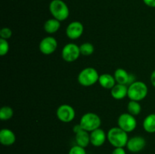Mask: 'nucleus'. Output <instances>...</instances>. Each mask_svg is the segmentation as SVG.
<instances>
[{"label":"nucleus","instance_id":"nucleus-1","mask_svg":"<svg viewBox=\"0 0 155 154\" xmlns=\"http://www.w3.org/2000/svg\"><path fill=\"white\" fill-rule=\"evenodd\" d=\"M107 139L114 147H124L129 140L128 133L119 127H114L108 131Z\"/></svg>","mask_w":155,"mask_h":154},{"label":"nucleus","instance_id":"nucleus-2","mask_svg":"<svg viewBox=\"0 0 155 154\" xmlns=\"http://www.w3.org/2000/svg\"><path fill=\"white\" fill-rule=\"evenodd\" d=\"M48 8L53 18L58 20L61 22L67 20L69 17V8L63 0H52L50 2Z\"/></svg>","mask_w":155,"mask_h":154},{"label":"nucleus","instance_id":"nucleus-3","mask_svg":"<svg viewBox=\"0 0 155 154\" xmlns=\"http://www.w3.org/2000/svg\"><path fill=\"white\" fill-rule=\"evenodd\" d=\"M148 92V86L145 82L136 81L129 85L127 97L130 101H140L146 98Z\"/></svg>","mask_w":155,"mask_h":154},{"label":"nucleus","instance_id":"nucleus-4","mask_svg":"<svg viewBox=\"0 0 155 154\" xmlns=\"http://www.w3.org/2000/svg\"><path fill=\"white\" fill-rule=\"evenodd\" d=\"M99 75L98 71L95 68L86 67L80 71L77 77V80L81 85L89 87L98 82Z\"/></svg>","mask_w":155,"mask_h":154},{"label":"nucleus","instance_id":"nucleus-5","mask_svg":"<svg viewBox=\"0 0 155 154\" xmlns=\"http://www.w3.org/2000/svg\"><path fill=\"white\" fill-rule=\"evenodd\" d=\"M80 125L83 129L91 132L94 130L99 128L101 125V118L94 113H86L81 117Z\"/></svg>","mask_w":155,"mask_h":154},{"label":"nucleus","instance_id":"nucleus-6","mask_svg":"<svg viewBox=\"0 0 155 154\" xmlns=\"http://www.w3.org/2000/svg\"><path fill=\"white\" fill-rule=\"evenodd\" d=\"M81 55L80 46L75 43H68L63 47L61 51V57L64 61L71 63L76 61Z\"/></svg>","mask_w":155,"mask_h":154},{"label":"nucleus","instance_id":"nucleus-7","mask_svg":"<svg viewBox=\"0 0 155 154\" xmlns=\"http://www.w3.org/2000/svg\"><path fill=\"white\" fill-rule=\"evenodd\" d=\"M117 125L121 129L125 131L126 132L130 133L136 129L137 126V121L134 116L129 113H124L118 117Z\"/></svg>","mask_w":155,"mask_h":154},{"label":"nucleus","instance_id":"nucleus-8","mask_svg":"<svg viewBox=\"0 0 155 154\" xmlns=\"http://www.w3.org/2000/svg\"><path fill=\"white\" fill-rule=\"evenodd\" d=\"M56 116L61 122L64 123H69L72 122L76 116L75 110L74 107L69 104L60 105L56 111Z\"/></svg>","mask_w":155,"mask_h":154},{"label":"nucleus","instance_id":"nucleus-9","mask_svg":"<svg viewBox=\"0 0 155 154\" xmlns=\"http://www.w3.org/2000/svg\"><path fill=\"white\" fill-rule=\"evenodd\" d=\"M58 48V42L53 36H46L39 42V48L42 54L50 55L56 51Z\"/></svg>","mask_w":155,"mask_h":154},{"label":"nucleus","instance_id":"nucleus-10","mask_svg":"<svg viewBox=\"0 0 155 154\" xmlns=\"http://www.w3.org/2000/svg\"><path fill=\"white\" fill-rule=\"evenodd\" d=\"M84 31V27L80 21H73L70 23L66 29V35L70 39L75 40L81 37Z\"/></svg>","mask_w":155,"mask_h":154},{"label":"nucleus","instance_id":"nucleus-11","mask_svg":"<svg viewBox=\"0 0 155 154\" xmlns=\"http://www.w3.org/2000/svg\"><path fill=\"white\" fill-rule=\"evenodd\" d=\"M146 146V140L142 136H135L129 139L127 148L130 152L137 153L142 151Z\"/></svg>","mask_w":155,"mask_h":154},{"label":"nucleus","instance_id":"nucleus-12","mask_svg":"<svg viewBox=\"0 0 155 154\" xmlns=\"http://www.w3.org/2000/svg\"><path fill=\"white\" fill-rule=\"evenodd\" d=\"M116 82L121 85H130L136 82L135 77L133 74H130L126 69L123 68H118L114 73Z\"/></svg>","mask_w":155,"mask_h":154},{"label":"nucleus","instance_id":"nucleus-13","mask_svg":"<svg viewBox=\"0 0 155 154\" xmlns=\"http://www.w3.org/2000/svg\"><path fill=\"white\" fill-rule=\"evenodd\" d=\"M107 140V134L101 128H97L90 132V143L95 147L101 146Z\"/></svg>","mask_w":155,"mask_h":154},{"label":"nucleus","instance_id":"nucleus-14","mask_svg":"<svg viewBox=\"0 0 155 154\" xmlns=\"http://www.w3.org/2000/svg\"><path fill=\"white\" fill-rule=\"evenodd\" d=\"M16 141V136L12 130L2 128L0 131V143L2 145L9 146L13 145Z\"/></svg>","mask_w":155,"mask_h":154},{"label":"nucleus","instance_id":"nucleus-15","mask_svg":"<svg viewBox=\"0 0 155 154\" xmlns=\"http://www.w3.org/2000/svg\"><path fill=\"white\" fill-rule=\"evenodd\" d=\"M128 94V87L127 85H121L117 83L111 89L110 95L112 98L115 100H122L127 96Z\"/></svg>","mask_w":155,"mask_h":154},{"label":"nucleus","instance_id":"nucleus-16","mask_svg":"<svg viewBox=\"0 0 155 154\" xmlns=\"http://www.w3.org/2000/svg\"><path fill=\"white\" fill-rule=\"evenodd\" d=\"M75 141L77 145L84 148L87 147L90 143V134L86 130H81L75 134Z\"/></svg>","mask_w":155,"mask_h":154},{"label":"nucleus","instance_id":"nucleus-17","mask_svg":"<svg viewBox=\"0 0 155 154\" xmlns=\"http://www.w3.org/2000/svg\"><path fill=\"white\" fill-rule=\"evenodd\" d=\"M98 83L105 89H111L116 85V80L114 75L108 73H104L99 75Z\"/></svg>","mask_w":155,"mask_h":154},{"label":"nucleus","instance_id":"nucleus-18","mask_svg":"<svg viewBox=\"0 0 155 154\" xmlns=\"http://www.w3.org/2000/svg\"><path fill=\"white\" fill-rule=\"evenodd\" d=\"M61 27V21L55 18H51L47 20L44 24V30L47 33L53 34L59 30Z\"/></svg>","mask_w":155,"mask_h":154},{"label":"nucleus","instance_id":"nucleus-19","mask_svg":"<svg viewBox=\"0 0 155 154\" xmlns=\"http://www.w3.org/2000/svg\"><path fill=\"white\" fill-rule=\"evenodd\" d=\"M143 128L148 133H155V113L148 115L143 121Z\"/></svg>","mask_w":155,"mask_h":154},{"label":"nucleus","instance_id":"nucleus-20","mask_svg":"<svg viewBox=\"0 0 155 154\" xmlns=\"http://www.w3.org/2000/svg\"><path fill=\"white\" fill-rule=\"evenodd\" d=\"M127 110H128V113L133 116H138L140 114L142 111L141 104H139V101H130L127 104Z\"/></svg>","mask_w":155,"mask_h":154},{"label":"nucleus","instance_id":"nucleus-21","mask_svg":"<svg viewBox=\"0 0 155 154\" xmlns=\"http://www.w3.org/2000/svg\"><path fill=\"white\" fill-rule=\"evenodd\" d=\"M14 116V110L8 106H4L0 110V119L2 121H7L12 119Z\"/></svg>","mask_w":155,"mask_h":154},{"label":"nucleus","instance_id":"nucleus-22","mask_svg":"<svg viewBox=\"0 0 155 154\" xmlns=\"http://www.w3.org/2000/svg\"><path fill=\"white\" fill-rule=\"evenodd\" d=\"M80 50L82 55L89 56L93 54L95 48H94V45L90 42H85L80 45Z\"/></svg>","mask_w":155,"mask_h":154},{"label":"nucleus","instance_id":"nucleus-23","mask_svg":"<svg viewBox=\"0 0 155 154\" xmlns=\"http://www.w3.org/2000/svg\"><path fill=\"white\" fill-rule=\"evenodd\" d=\"M9 51V44L6 39H0V55L5 56Z\"/></svg>","mask_w":155,"mask_h":154},{"label":"nucleus","instance_id":"nucleus-24","mask_svg":"<svg viewBox=\"0 0 155 154\" xmlns=\"http://www.w3.org/2000/svg\"><path fill=\"white\" fill-rule=\"evenodd\" d=\"M12 30L8 27H3L0 30V39H8L12 37Z\"/></svg>","mask_w":155,"mask_h":154},{"label":"nucleus","instance_id":"nucleus-25","mask_svg":"<svg viewBox=\"0 0 155 154\" xmlns=\"http://www.w3.org/2000/svg\"><path fill=\"white\" fill-rule=\"evenodd\" d=\"M68 154H86V151L84 147H82L79 145H75L70 149Z\"/></svg>","mask_w":155,"mask_h":154},{"label":"nucleus","instance_id":"nucleus-26","mask_svg":"<svg viewBox=\"0 0 155 154\" xmlns=\"http://www.w3.org/2000/svg\"><path fill=\"white\" fill-rule=\"evenodd\" d=\"M111 154H127L124 147H115Z\"/></svg>","mask_w":155,"mask_h":154},{"label":"nucleus","instance_id":"nucleus-27","mask_svg":"<svg viewBox=\"0 0 155 154\" xmlns=\"http://www.w3.org/2000/svg\"><path fill=\"white\" fill-rule=\"evenodd\" d=\"M147 6L151 8H155V0H142Z\"/></svg>","mask_w":155,"mask_h":154},{"label":"nucleus","instance_id":"nucleus-28","mask_svg":"<svg viewBox=\"0 0 155 154\" xmlns=\"http://www.w3.org/2000/svg\"><path fill=\"white\" fill-rule=\"evenodd\" d=\"M81 130H83V128L81 127V125H80V124H77V125H75L74 126V128H73V131H74V132L75 133H77L79 132V131H80Z\"/></svg>","mask_w":155,"mask_h":154},{"label":"nucleus","instance_id":"nucleus-29","mask_svg":"<svg viewBox=\"0 0 155 154\" xmlns=\"http://www.w3.org/2000/svg\"><path fill=\"white\" fill-rule=\"evenodd\" d=\"M151 82L152 85L155 88V70L153 71L151 75Z\"/></svg>","mask_w":155,"mask_h":154}]
</instances>
